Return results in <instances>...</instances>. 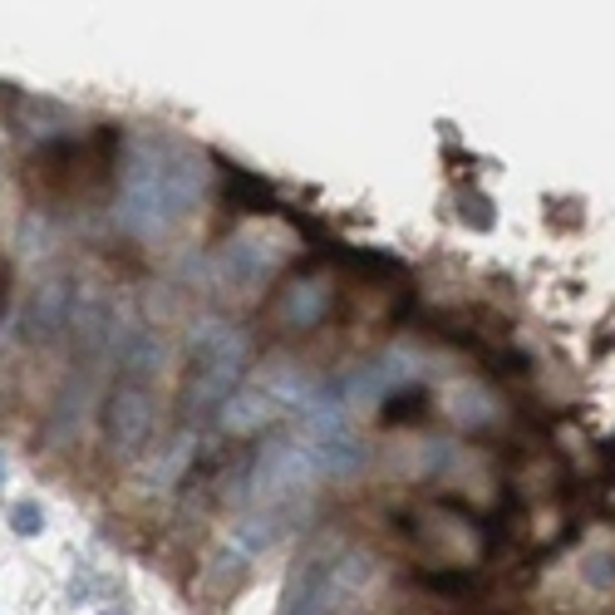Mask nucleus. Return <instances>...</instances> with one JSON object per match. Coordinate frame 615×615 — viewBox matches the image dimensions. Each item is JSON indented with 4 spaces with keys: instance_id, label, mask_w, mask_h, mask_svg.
Segmentation results:
<instances>
[{
    "instance_id": "13",
    "label": "nucleus",
    "mask_w": 615,
    "mask_h": 615,
    "mask_svg": "<svg viewBox=\"0 0 615 615\" xmlns=\"http://www.w3.org/2000/svg\"><path fill=\"white\" fill-rule=\"evenodd\" d=\"M384 403H389L384 414L399 419V424H403V419H419V414H424V394H414V389H394Z\"/></svg>"
},
{
    "instance_id": "10",
    "label": "nucleus",
    "mask_w": 615,
    "mask_h": 615,
    "mask_svg": "<svg viewBox=\"0 0 615 615\" xmlns=\"http://www.w3.org/2000/svg\"><path fill=\"white\" fill-rule=\"evenodd\" d=\"M163 364V335L149 325H133L124 335V350H118V374L133 384H149Z\"/></svg>"
},
{
    "instance_id": "5",
    "label": "nucleus",
    "mask_w": 615,
    "mask_h": 615,
    "mask_svg": "<svg viewBox=\"0 0 615 615\" xmlns=\"http://www.w3.org/2000/svg\"><path fill=\"white\" fill-rule=\"evenodd\" d=\"M286 252H291V246L281 242L277 232H266V227H246V232L227 236L222 252H217V286L252 296V291H261V281H271V271L286 261Z\"/></svg>"
},
{
    "instance_id": "4",
    "label": "nucleus",
    "mask_w": 615,
    "mask_h": 615,
    "mask_svg": "<svg viewBox=\"0 0 615 615\" xmlns=\"http://www.w3.org/2000/svg\"><path fill=\"white\" fill-rule=\"evenodd\" d=\"M316 477H320V463L310 458V448L300 444V438H277V444H266L261 453H256L252 477H246L252 488L246 492H252L256 512L286 517V512L316 488Z\"/></svg>"
},
{
    "instance_id": "2",
    "label": "nucleus",
    "mask_w": 615,
    "mask_h": 615,
    "mask_svg": "<svg viewBox=\"0 0 615 615\" xmlns=\"http://www.w3.org/2000/svg\"><path fill=\"white\" fill-rule=\"evenodd\" d=\"M246 335L227 320H197L192 325V374H188V389H182V414L188 419H207V414H222V403L236 394L246 374Z\"/></svg>"
},
{
    "instance_id": "11",
    "label": "nucleus",
    "mask_w": 615,
    "mask_h": 615,
    "mask_svg": "<svg viewBox=\"0 0 615 615\" xmlns=\"http://www.w3.org/2000/svg\"><path fill=\"white\" fill-rule=\"evenodd\" d=\"M227 202H232V207H242V213H277V207H281L277 192L266 188L261 178L242 172V168L227 172Z\"/></svg>"
},
{
    "instance_id": "1",
    "label": "nucleus",
    "mask_w": 615,
    "mask_h": 615,
    "mask_svg": "<svg viewBox=\"0 0 615 615\" xmlns=\"http://www.w3.org/2000/svg\"><path fill=\"white\" fill-rule=\"evenodd\" d=\"M202 158L188 149H163L158 139H139L124 163V192H118V227L139 242L163 236L172 222L202 202Z\"/></svg>"
},
{
    "instance_id": "9",
    "label": "nucleus",
    "mask_w": 615,
    "mask_h": 615,
    "mask_svg": "<svg viewBox=\"0 0 615 615\" xmlns=\"http://www.w3.org/2000/svg\"><path fill=\"white\" fill-rule=\"evenodd\" d=\"M281 409L271 403V394H266L261 384H246V389H236L232 399L222 403V428L227 434H236V438H246V434H261Z\"/></svg>"
},
{
    "instance_id": "12",
    "label": "nucleus",
    "mask_w": 615,
    "mask_h": 615,
    "mask_svg": "<svg viewBox=\"0 0 615 615\" xmlns=\"http://www.w3.org/2000/svg\"><path fill=\"white\" fill-rule=\"evenodd\" d=\"M453 414L463 419V424H488V419H492V399L483 389H467V384H463V389L453 394Z\"/></svg>"
},
{
    "instance_id": "8",
    "label": "nucleus",
    "mask_w": 615,
    "mask_h": 615,
    "mask_svg": "<svg viewBox=\"0 0 615 615\" xmlns=\"http://www.w3.org/2000/svg\"><path fill=\"white\" fill-rule=\"evenodd\" d=\"M330 306H335V286H330V277H296L286 291H281L277 320L286 330H316L320 320L330 316Z\"/></svg>"
},
{
    "instance_id": "6",
    "label": "nucleus",
    "mask_w": 615,
    "mask_h": 615,
    "mask_svg": "<svg viewBox=\"0 0 615 615\" xmlns=\"http://www.w3.org/2000/svg\"><path fill=\"white\" fill-rule=\"evenodd\" d=\"M104 434L108 448L118 458H133L153 434V394L149 384H133V380H118L114 394L104 403Z\"/></svg>"
},
{
    "instance_id": "3",
    "label": "nucleus",
    "mask_w": 615,
    "mask_h": 615,
    "mask_svg": "<svg viewBox=\"0 0 615 615\" xmlns=\"http://www.w3.org/2000/svg\"><path fill=\"white\" fill-rule=\"evenodd\" d=\"M300 419H306V438L300 444L310 448L320 473L350 477L355 467H364V438L355 434L350 409L339 399V384H310L306 399H300Z\"/></svg>"
},
{
    "instance_id": "7",
    "label": "nucleus",
    "mask_w": 615,
    "mask_h": 615,
    "mask_svg": "<svg viewBox=\"0 0 615 615\" xmlns=\"http://www.w3.org/2000/svg\"><path fill=\"white\" fill-rule=\"evenodd\" d=\"M69 316H75V281L64 277V271H50V277H40L30 291L25 339H30V345H54V339L69 330Z\"/></svg>"
},
{
    "instance_id": "15",
    "label": "nucleus",
    "mask_w": 615,
    "mask_h": 615,
    "mask_svg": "<svg viewBox=\"0 0 615 615\" xmlns=\"http://www.w3.org/2000/svg\"><path fill=\"white\" fill-rule=\"evenodd\" d=\"M0 477H5V458H0Z\"/></svg>"
},
{
    "instance_id": "14",
    "label": "nucleus",
    "mask_w": 615,
    "mask_h": 615,
    "mask_svg": "<svg viewBox=\"0 0 615 615\" xmlns=\"http://www.w3.org/2000/svg\"><path fill=\"white\" fill-rule=\"evenodd\" d=\"M11 527L21 531V537H35V531L44 527V512H40V502H15V508H11Z\"/></svg>"
}]
</instances>
